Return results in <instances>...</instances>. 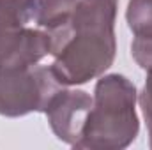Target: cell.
Wrapping results in <instances>:
<instances>
[{
	"label": "cell",
	"mask_w": 152,
	"mask_h": 150,
	"mask_svg": "<svg viewBox=\"0 0 152 150\" xmlns=\"http://www.w3.org/2000/svg\"><path fill=\"white\" fill-rule=\"evenodd\" d=\"M36 0H0V69L39 64L51 55L50 32L30 27Z\"/></svg>",
	"instance_id": "obj_3"
},
{
	"label": "cell",
	"mask_w": 152,
	"mask_h": 150,
	"mask_svg": "<svg viewBox=\"0 0 152 150\" xmlns=\"http://www.w3.org/2000/svg\"><path fill=\"white\" fill-rule=\"evenodd\" d=\"M140 108L145 117V124H147V131H149V147L152 149V69L147 71V79L145 85L140 92Z\"/></svg>",
	"instance_id": "obj_9"
},
{
	"label": "cell",
	"mask_w": 152,
	"mask_h": 150,
	"mask_svg": "<svg viewBox=\"0 0 152 150\" xmlns=\"http://www.w3.org/2000/svg\"><path fill=\"white\" fill-rule=\"evenodd\" d=\"M118 0H78L69 25L53 37L51 73L64 87L83 85L112 67Z\"/></svg>",
	"instance_id": "obj_1"
},
{
	"label": "cell",
	"mask_w": 152,
	"mask_h": 150,
	"mask_svg": "<svg viewBox=\"0 0 152 150\" xmlns=\"http://www.w3.org/2000/svg\"><path fill=\"white\" fill-rule=\"evenodd\" d=\"M136 99V87L126 76H101L96 83L94 103L81 138L75 149L122 150L129 147L140 131Z\"/></svg>",
	"instance_id": "obj_2"
},
{
	"label": "cell",
	"mask_w": 152,
	"mask_h": 150,
	"mask_svg": "<svg viewBox=\"0 0 152 150\" xmlns=\"http://www.w3.org/2000/svg\"><path fill=\"white\" fill-rule=\"evenodd\" d=\"M64 85L44 66H25L0 69V115L23 117L46 110L50 99Z\"/></svg>",
	"instance_id": "obj_4"
},
{
	"label": "cell",
	"mask_w": 152,
	"mask_h": 150,
	"mask_svg": "<svg viewBox=\"0 0 152 150\" xmlns=\"http://www.w3.org/2000/svg\"><path fill=\"white\" fill-rule=\"evenodd\" d=\"M78 0H36V27L51 34V39L66 30Z\"/></svg>",
	"instance_id": "obj_6"
},
{
	"label": "cell",
	"mask_w": 152,
	"mask_h": 150,
	"mask_svg": "<svg viewBox=\"0 0 152 150\" xmlns=\"http://www.w3.org/2000/svg\"><path fill=\"white\" fill-rule=\"evenodd\" d=\"M126 20L134 37L152 36V0H129Z\"/></svg>",
	"instance_id": "obj_7"
},
{
	"label": "cell",
	"mask_w": 152,
	"mask_h": 150,
	"mask_svg": "<svg viewBox=\"0 0 152 150\" xmlns=\"http://www.w3.org/2000/svg\"><path fill=\"white\" fill-rule=\"evenodd\" d=\"M131 53L142 69L145 71L152 69V36L151 37H134L131 44Z\"/></svg>",
	"instance_id": "obj_8"
},
{
	"label": "cell",
	"mask_w": 152,
	"mask_h": 150,
	"mask_svg": "<svg viewBox=\"0 0 152 150\" xmlns=\"http://www.w3.org/2000/svg\"><path fill=\"white\" fill-rule=\"evenodd\" d=\"M92 103L94 99L85 90H69L64 87L50 99L44 115L60 141L71 147L80 141Z\"/></svg>",
	"instance_id": "obj_5"
}]
</instances>
